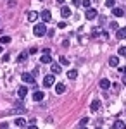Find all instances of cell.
Listing matches in <instances>:
<instances>
[{
  "label": "cell",
  "mask_w": 126,
  "mask_h": 129,
  "mask_svg": "<svg viewBox=\"0 0 126 129\" xmlns=\"http://www.w3.org/2000/svg\"><path fill=\"white\" fill-rule=\"evenodd\" d=\"M88 120H90L88 117H83V119H81V122H79V126H87V124H88Z\"/></svg>",
  "instance_id": "obj_28"
},
{
  "label": "cell",
  "mask_w": 126,
  "mask_h": 129,
  "mask_svg": "<svg viewBox=\"0 0 126 129\" xmlns=\"http://www.w3.org/2000/svg\"><path fill=\"white\" fill-rule=\"evenodd\" d=\"M43 96H45L43 91H35V93H33V100H35V102H41Z\"/></svg>",
  "instance_id": "obj_11"
},
{
  "label": "cell",
  "mask_w": 126,
  "mask_h": 129,
  "mask_svg": "<svg viewBox=\"0 0 126 129\" xmlns=\"http://www.w3.org/2000/svg\"><path fill=\"white\" fill-rule=\"evenodd\" d=\"M2 52H4V48H2V45H0V55H2Z\"/></svg>",
  "instance_id": "obj_37"
},
{
  "label": "cell",
  "mask_w": 126,
  "mask_h": 129,
  "mask_svg": "<svg viewBox=\"0 0 126 129\" xmlns=\"http://www.w3.org/2000/svg\"><path fill=\"white\" fill-rule=\"evenodd\" d=\"M117 64H119V57L114 55V57H111V59H109V66H111V67H116Z\"/></svg>",
  "instance_id": "obj_15"
},
{
  "label": "cell",
  "mask_w": 126,
  "mask_h": 129,
  "mask_svg": "<svg viewBox=\"0 0 126 129\" xmlns=\"http://www.w3.org/2000/svg\"><path fill=\"white\" fill-rule=\"evenodd\" d=\"M23 81L24 83H29V84H35V78H33V74L31 72H23Z\"/></svg>",
  "instance_id": "obj_4"
},
{
  "label": "cell",
  "mask_w": 126,
  "mask_h": 129,
  "mask_svg": "<svg viewBox=\"0 0 126 129\" xmlns=\"http://www.w3.org/2000/svg\"><path fill=\"white\" fill-rule=\"evenodd\" d=\"M97 14H98L97 9H90V7H88L87 12H85V17H87L88 21H92V19H95V17H97Z\"/></svg>",
  "instance_id": "obj_3"
},
{
  "label": "cell",
  "mask_w": 126,
  "mask_h": 129,
  "mask_svg": "<svg viewBox=\"0 0 126 129\" xmlns=\"http://www.w3.org/2000/svg\"><path fill=\"white\" fill-rule=\"evenodd\" d=\"M33 33H35V36H43V35L47 33V26H45V22H38V24H35Z\"/></svg>",
  "instance_id": "obj_1"
},
{
  "label": "cell",
  "mask_w": 126,
  "mask_h": 129,
  "mask_svg": "<svg viewBox=\"0 0 126 129\" xmlns=\"http://www.w3.org/2000/svg\"><path fill=\"white\" fill-rule=\"evenodd\" d=\"M60 16H62V17H69V16H71V9H69V7H62V9H60Z\"/></svg>",
  "instance_id": "obj_16"
},
{
  "label": "cell",
  "mask_w": 126,
  "mask_h": 129,
  "mask_svg": "<svg viewBox=\"0 0 126 129\" xmlns=\"http://www.w3.org/2000/svg\"><path fill=\"white\" fill-rule=\"evenodd\" d=\"M36 19H38V12H35V10L28 12V21H29V22H35Z\"/></svg>",
  "instance_id": "obj_12"
},
{
  "label": "cell",
  "mask_w": 126,
  "mask_h": 129,
  "mask_svg": "<svg viewBox=\"0 0 126 129\" xmlns=\"http://www.w3.org/2000/svg\"><path fill=\"white\" fill-rule=\"evenodd\" d=\"M79 5H83L85 9H88V7L92 5V2H90V0H81V2H79Z\"/></svg>",
  "instance_id": "obj_22"
},
{
  "label": "cell",
  "mask_w": 126,
  "mask_h": 129,
  "mask_svg": "<svg viewBox=\"0 0 126 129\" xmlns=\"http://www.w3.org/2000/svg\"><path fill=\"white\" fill-rule=\"evenodd\" d=\"M95 129H100V126H97V127H95Z\"/></svg>",
  "instance_id": "obj_38"
},
{
  "label": "cell",
  "mask_w": 126,
  "mask_h": 129,
  "mask_svg": "<svg viewBox=\"0 0 126 129\" xmlns=\"http://www.w3.org/2000/svg\"><path fill=\"white\" fill-rule=\"evenodd\" d=\"M79 2H81V0H73V5H76V7H78V5H79Z\"/></svg>",
  "instance_id": "obj_33"
},
{
  "label": "cell",
  "mask_w": 126,
  "mask_h": 129,
  "mask_svg": "<svg viewBox=\"0 0 126 129\" xmlns=\"http://www.w3.org/2000/svg\"><path fill=\"white\" fill-rule=\"evenodd\" d=\"M28 50H26V52H23V53H19V57H17V62H24V60L28 59Z\"/></svg>",
  "instance_id": "obj_21"
},
{
  "label": "cell",
  "mask_w": 126,
  "mask_h": 129,
  "mask_svg": "<svg viewBox=\"0 0 126 129\" xmlns=\"http://www.w3.org/2000/svg\"><path fill=\"white\" fill-rule=\"evenodd\" d=\"M112 14H114L116 17H123V16H124V10L121 9V7H112Z\"/></svg>",
  "instance_id": "obj_9"
},
{
  "label": "cell",
  "mask_w": 126,
  "mask_h": 129,
  "mask_svg": "<svg viewBox=\"0 0 126 129\" xmlns=\"http://www.w3.org/2000/svg\"><path fill=\"white\" fill-rule=\"evenodd\" d=\"M114 4H116L114 0H106V7H109V9H112V7H114Z\"/></svg>",
  "instance_id": "obj_27"
},
{
  "label": "cell",
  "mask_w": 126,
  "mask_h": 129,
  "mask_svg": "<svg viewBox=\"0 0 126 129\" xmlns=\"http://www.w3.org/2000/svg\"><path fill=\"white\" fill-rule=\"evenodd\" d=\"M9 59H10V55H9V53H5V55H4V62H7Z\"/></svg>",
  "instance_id": "obj_32"
},
{
  "label": "cell",
  "mask_w": 126,
  "mask_h": 129,
  "mask_svg": "<svg viewBox=\"0 0 126 129\" xmlns=\"http://www.w3.org/2000/svg\"><path fill=\"white\" fill-rule=\"evenodd\" d=\"M29 129H38V127H36L35 124H31V126H29Z\"/></svg>",
  "instance_id": "obj_34"
},
{
  "label": "cell",
  "mask_w": 126,
  "mask_h": 129,
  "mask_svg": "<svg viewBox=\"0 0 126 129\" xmlns=\"http://www.w3.org/2000/svg\"><path fill=\"white\" fill-rule=\"evenodd\" d=\"M40 17H41V21H43V22H50V19H52V14H50V10L45 9L41 14H40Z\"/></svg>",
  "instance_id": "obj_5"
},
{
  "label": "cell",
  "mask_w": 126,
  "mask_h": 129,
  "mask_svg": "<svg viewBox=\"0 0 126 129\" xmlns=\"http://www.w3.org/2000/svg\"><path fill=\"white\" fill-rule=\"evenodd\" d=\"M36 52H38V50L35 48V47H33V48H29V50H28V53H29V55H35Z\"/></svg>",
  "instance_id": "obj_29"
},
{
  "label": "cell",
  "mask_w": 126,
  "mask_h": 129,
  "mask_svg": "<svg viewBox=\"0 0 126 129\" xmlns=\"http://www.w3.org/2000/svg\"><path fill=\"white\" fill-rule=\"evenodd\" d=\"M76 129H87V126H78Z\"/></svg>",
  "instance_id": "obj_35"
},
{
  "label": "cell",
  "mask_w": 126,
  "mask_h": 129,
  "mask_svg": "<svg viewBox=\"0 0 126 129\" xmlns=\"http://www.w3.org/2000/svg\"><path fill=\"white\" fill-rule=\"evenodd\" d=\"M68 78H69V79H76V78H78V71L76 69H71L68 72Z\"/></svg>",
  "instance_id": "obj_20"
},
{
  "label": "cell",
  "mask_w": 126,
  "mask_h": 129,
  "mask_svg": "<svg viewBox=\"0 0 126 129\" xmlns=\"http://www.w3.org/2000/svg\"><path fill=\"white\" fill-rule=\"evenodd\" d=\"M17 95H19V98H21V100L26 98V95H28V88H26V86H21V88L17 89Z\"/></svg>",
  "instance_id": "obj_10"
},
{
  "label": "cell",
  "mask_w": 126,
  "mask_h": 129,
  "mask_svg": "<svg viewBox=\"0 0 126 129\" xmlns=\"http://www.w3.org/2000/svg\"><path fill=\"white\" fill-rule=\"evenodd\" d=\"M40 62H41V64H52V57H50V53H41Z\"/></svg>",
  "instance_id": "obj_6"
},
{
  "label": "cell",
  "mask_w": 126,
  "mask_h": 129,
  "mask_svg": "<svg viewBox=\"0 0 126 129\" xmlns=\"http://www.w3.org/2000/svg\"><path fill=\"white\" fill-rule=\"evenodd\" d=\"M109 26H111V29H117V22H114V21H112Z\"/></svg>",
  "instance_id": "obj_30"
},
{
  "label": "cell",
  "mask_w": 126,
  "mask_h": 129,
  "mask_svg": "<svg viewBox=\"0 0 126 129\" xmlns=\"http://www.w3.org/2000/svg\"><path fill=\"white\" fill-rule=\"evenodd\" d=\"M116 38H117V40H124V38H126V28H117Z\"/></svg>",
  "instance_id": "obj_7"
},
{
  "label": "cell",
  "mask_w": 126,
  "mask_h": 129,
  "mask_svg": "<svg viewBox=\"0 0 126 129\" xmlns=\"http://www.w3.org/2000/svg\"><path fill=\"white\" fill-rule=\"evenodd\" d=\"M55 84V74H47L45 78H43V86L45 88H50V86H54Z\"/></svg>",
  "instance_id": "obj_2"
},
{
  "label": "cell",
  "mask_w": 126,
  "mask_h": 129,
  "mask_svg": "<svg viewBox=\"0 0 126 129\" xmlns=\"http://www.w3.org/2000/svg\"><path fill=\"white\" fill-rule=\"evenodd\" d=\"M14 122H16V126H17V127H24V126H26V120H24V119H21V117L14 119Z\"/></svg>",
  "instance_id": "obj_19"
},
{
  "label": "cell",
  "mask_w": 126,
  "mask_h": 129,
  "mask_svg": "<svg viewBox=\"0 0 126 129\" xmlns=\"http://www.w3.org/2000/svg\"><path fill=\"white\" fill-rule=\"evenodd\" d=\"M100 88L102 89H109L111 88V81L109 79H100Z\"/></svg>",
  "instance_id": "obj_14"
},
{
  "label": "cell",
  "mask_w": 126,
  "mask_h": 129,
  "mask_svg": "<svg viewBox=\"0 0 126 129\" xmlns=\"http://www.w3.org/2000/svg\"><path fill=\"white\" fill-rule=\"evenodd\" d=\"M64 2H66V0H57V4H64Z\"/></svg>",
  "instance_id": "obj_36"
},
{
  "label": "cell",
  "mask_w": 126,
  "mask_h": 129,
  "mask_svg": "<svg viewBox=\"0 0 126 129\" xmlns=\"http://www.w3.org/2000/svg\"><path fill=\"white\" fill-rule=\"evenodd\" d=\"M117 53H119L121 57H124L126 55V47H119V48H117Z\"/></svg>",
  "instance_id": "obj_25"
},
{
  "label": "cell",
  "mask_w": 126,
  "mask_h": 129,
  "mask_svg": "<svg viewBox=\"0 0 126 129\" xmlns=\"http://www.w3.org/2000/svg\"><path fill=\"white\" fill-rule=\"evenodd\" d=\"M57 28H60V29H64V28H66V22H59V24H57Z\"/></svg>",
  "instance_id": "obj_31"
},
{
  "label": "cell",
  "mask_w": 126,
  "mask_h": 129,
  "mask_svg": "<svg viewBox=\"0 0 126 129\" xmlns=\"http://www.w3.org/2000/svg\"><path fill=\"white\" fill-rule=\"evenodd\" d=\"M59 62H60V66H69V60L66 57H59Z\"/></svg>",
  "instance_id": "obj_23"
},
{
  "label": "cell",
  "mask_w": 126,
  "mask_h": 129,
  "mask_svg": "<svg viewBox=\"0 0 126 129\" xmlns=\"http://www.w3.org/2000/svg\"><path fill=\"white\" fill-rule=\"evenodd\" d=\"M50 69H52V74H60V66H59V64H52V66H50Z\"/></svg>",
  "instance_id": "obj_17"
},
{
  "label": "cell",
  "mask_w": 126,
  "mask_h": 129,
  "mask_svg": "<svg viewBox=\"0 0 126 129\" xmlns=\"http://www.w3.org/2000/svg\"><path fill=\"white\" fill-rule=\"evenodd\" d=\"M100 33H102V29H100V28H93V29H92V36L95 38V36H97V35H100Z\"/></svg>",
  "instance_id": "obj_24"
},
{
  "label": "cell",
  "mask_w": 126,
  "mask_h": 129,
  "mask_svg": "<svg viewBox=\"0 0 126 129\" xmlns=\"http://www.w3.org/2000/svg\"><path fill=\"white\" fill-rule=\"evenodd\" d=\"M4 43H10V36H2L0 38V45H4Z\"/></svg>",
  "instance_id": "obj_26"
},
{
  "label": "cell",
  "mask_w": 126,
  "mask_h": 129,
  "mask_svg": "<svg viewBox=\"0 0 126 129\" xmlns=\"http://www.w3.org/2000/svg\"><path fill=\"white\" fill-rule=\"evenodd\" d=\"M126 126H124V122H123V120L119 119V120H116V122H114V126H112V129H124Z\"/></svg>",
  "instance_id": "obj_18"
},
{
  "label": "cell",
  "mask_w": 126,
  "mask_h": 129,
  "mask_svg": "<svg viewBox=\"0 0 126 129\" xmlns=\"http://www.w3.org/2000/svg\"><path fill=\"white\" fill-rule=\"evenodd\" d=\"M100 105H102V103H100V100H93V102H92V105H90L92 112H97V110L100 109Z\"/></svg>",
  "instance_id": "obj_13"
},
{
  "label": "cell",
  "mask_w": 126,
  "mask_h": 129,
  "mask_svg": "<svg viewBox=\"0 0 126 129\" xmlns=\"http://www.w3.org/2000/svg\"><path fill=\"white\" fill-rule=\"evenodd\" d=\"M64 91H66V84H64V83H57V84H55V93H57V95H62Z\"/></svg>",
  "instance_id": "obj_8"
}]
</instances>
